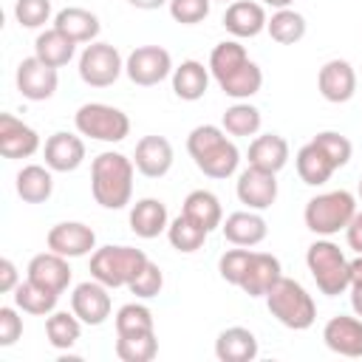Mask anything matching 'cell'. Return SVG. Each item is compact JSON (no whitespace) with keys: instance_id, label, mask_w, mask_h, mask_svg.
<instances>
[{"instance_id":"obj_1","label":"cell","mask_w":362,"mask_h":362,"mask_svg":"<svg viewBox=\"0 0 362 362\" xmlns=\"http://www.w3.org/2000/svg\"><path fill=\"white\" fill-rule=\"evenodd\" d=\"M136 164L124 153H99L90 164V195L105 209H124L133 198Z\"/></svg>"},{"instance_id":"obj_2","label":"cell","mask_w":362,"mask_h":362,"mask_svg":"<svg viewBox=\"0 0 362 362\" xmlns=\"http://www.w3.org/2000/svg\"><path fill=\"white\" fill-rule=\"evenodd\" d=\"M187 153L209 178H229L240 164V150L218 124H198L187 136Z\"/></svg>"},{"instance_id":"obj_3","label":"cell","mask_w":362,"mask_h":362,"mask_svg":"<svg viewBox=\"0 0 362 362\" xmlns=\"http://www.w3.org/2000/svg\"><path fill=\"white\" fill-rule=\"evenodd\" d=\"M266 305H269L272 317H274L280 325L291 328V331H305V328H311L314 320H317V305H314L311 294H308L297 280H291V277H280V280L269 288Z\"/></svg>"},{"instance_id":"obj_4","label":"cell","mask_w":362,"mask_h":362,"mask_svg":"<svg viewBox=\"0 0 362 362\" xmlns=\"http://www.w3.org/2000/svg\"><path fill=\"white\" fill-rule=\"evenodd\" d=\"M147 255L136 246H102L90 252V277L107 288H127L130 280L147 266Z\"/></svg>"},{"instance_id":"obj_5","label":"cell","mask_w":362,"mask_h":362,"mask_svg":"<svg viewBox=\"0 0 362 362\" xmlns=\"http://www.w3.org/2000/svg\"><path fill=\"white\" fill-rule=\"evenodd\" d=\"M305 266L317 283V288L325 294V297H339L351 288V274H348V260L342 255V249L322 238V240H314L305 252Z\"/></svg>"},{"instance_id":"obj_6","label":"cell","mask_w":362,"mask_h":362,"mask_svg":"<svg viewBox=\"0 0 362 362\" xmlns=\"http://www.w3.org/2000/svg\"><path fill=\"white\" fill-rule=\"evenodd\" d=\"M354 212H356V198L348 189H331V192L314 195L305 204L303 221L314 235L331 238L337 232H345V226L351 223Z\"/></svg>"},{"instance_id":"obj_7","label":"cell","mask_w":362,"mask_h":362,"mask_svg":"<svg viewBox=\"0 0 362 362\" xmlns=\"http://www.w3.org/2000/svg\"><path fill=\"white\" fill-rule=\"evenodd\" d=\"M74 124L79 130V136L96 139V141H124L130 133V119L124 110L105 105V102H85L76 113H74Z\"/></svg>"},{"instance_id":"obj_8","label":"cell","mask_w":362,"mask_h":362,"mask_svg":"<svg viewBox=\"0 0 362 362\" xmlns=\"http://www.w3.org/2000/svg\"><path fill=\"white\" fill-rule=\"evenodd\" d=\"M124 71L122 54L110 42H88L85 51L79 54V79L90 88H107L113 85Z\"/></svg>"},{"instance_id":"obj_9","label":"cell","mask_w":362,"mask_h":362,"mask_svg":"<svg viewBox=\"0 0 362 362\" xmlns=\"http://www.w3.org/2000/svg\"><path fill=\"white\" fill-rule=\"evenodd\" d=\"M124 74L133 85L153 88L167 76H173V57L161 45H139L124 59Z\"/></svg>"},{"instance_id":"obj_10","label":"cell","mask_w":362,"mask_h":362,"mask_svg":"<svg viewBox=\"0 0 362 362\" xmlns=\"http://www.w3.org/2000/svg\"><path fill=\"white\" fill-rule=\"evenodd\" d=\"M14 82H17V90H20L23 99H28V102H45V99H51L57 93L59 74H57V68L45 65L40 57H25L17 65Z\"/></svg>"},{"instance_id":"obj_11","label":"cell","mask_w":362,"mask_h":362,"mask_svg":"<svg viewBox=\"0 0 362 362\" xmlns=\"http://www.w3.org/2000/svg\"><path fill=\"white\" fill-rule=\"evenodd\" d=\"M235 192H238V201L243 206H249L255 212H263L277 201V173H269V170H260V167L249 164L238 175Z\"/></svg>"},{"instance_id":"obj_12","label":"cell","mask_w":362,"mask_h":362,"mask_svg":"<svg viewBox=\"0 0 362 362\" xmlns=\"http://www.w3.org/2000/svg\"><path fill=\"white\" fill-rule=\"evenodd\" d=\"M45 243L62 257H85L96 249V232L82 221H62L48 229Z\"/></svg>"},{"instance_id":"obj_13","label":"cell","mask_w":362,"mask_h":362,"mask_svg":"<svg viewBox=\"0 0 362 362\" xmlns=\"http://www.w3.org/2000/svg\"><path fill=\"white\" fill-rule=\"evenodd\" d=\"M110 294L107 286L99 280H85L71 291V311L85 322V325H102L110 317Z\"/></svg>"},{"instance_id":"obj_14","label":"cell","mask_w":362,"mask_h":362,"mask_svg":"<svg viewBox=\"0 0 362 362\" xmlns=\"http://www.w3.org/2000/svg\"><path fill=\"white\" fill-rule=\"evenodd\" d=\"M317 88L322 93L325 102H334V105H342L348 99H354L356 93V71L348 59H328L320 74H317Z\"/></svg>"},{"instance_id":"obj_15","label":"cell","mask_w":362,"mask_h":362,"mask_svg":"<svg viewBox=\"0 0 362 362\" xmlns=\"http://www.w3.org/2000/svg\"><path fill=\"white\" fill-rule=\"evenodd\" d=\"M40 150V133L11 113H0V156L3 158H28Z\"/></svg>"},{"instance_id":"obj_16","label":"cell","mask_w":362,"mask_h":362,"mask_svg":"<svg viewBox=\"0 0 362 362\" xmlns=\"http://www.w3.org/2000/svg\"><path fill=\"white\" fill-rule=\"evenodd\" d=\"M42 156H45V167H51L54 173H74L85 161V141L76 133L57 130L45 139Z\"/></svg>"},{"instance_id":"obj_17","label":"cell","mask_w":362,"mask_h":362,"mask_svg":"<svg viewBox=\"0 0 362 362\" xmlns=\"http://www.w3.org/2000/svg\"><path fill=\"white\" fill-rule=\"evenodd\" d=\"M322 339L334 354L359 359L362 356V317H356V314L354 317H348V314L331 317L322 328Z\"/></svg>"},{"instance_id":"obj_18","label":"cell","mask_w":362,"mask_h":362,"mask_svg":"<svg viewBox=\"0 0 362 362\" xmlns=\"http://www.w3.org/2000/svg\"><path fill=\"white\" fill-rule=\"evenodd\" d=\"M133 164L144 178H161L173 167V144L164 136H141L136 141Z\"/></svg>"},{"instance_id":"obj_19","label":"cell","mask_w":362,"mask_h":362,"mask_svg":"<svg viewBox=\"0 0 362 362\" xmlns=\"http://www.w3.org/2000/svg\"><path fill=\"white\" fill-rule=\"evenodd\" d=\"M28 280L40 283L42 288L54 291V294H62L71 283V266H68V257L57 255V252H40L28 260Z\"/></svg>"},{"instance_id":"obj_20","label":"cell","mask_w":362,"mask_h":362,"mask_svg":"<svg viewBox=\"0 0 362 362\" xmlns=\"http://www.w3.org/2000/svg\"><path fill=\"white\" fill-rule=\"evenodd\" d=\"M266 23H269L266 8L252 0H235L223 11V28L238 40L257 37L260 31H266Z\"/></svg>"},{"instance_id":"obj_21","label":"cell","mask_w":362,"mask_h":362,"mask_svg":"<svg viewBox=\"0 0 362 362\" xmlns=\"http://www.w3.org/2000/svg\"><path fill=\"white\" fill-rule=\"evenodd\" d=\"M221 232L232 246H257L260 240H266L269 223H266V218L260 212L240 209V212L226 215V221L221 223Z\"/></svg>"},{"instance_id":"obj_22","label":"cell","mask_w":362,"mask_h":362,"mask_svg":"<svg viewBox=\"0 0 362 362\" xmlns=\"http://www.w3.org/2000/svg\"><path fill=\"white\" fill-rule=\"evenodd\" d=\"M283 277L280 260L269 252H252V260L246 266V274L238 288H243L249 297H266L269 288Z\"/></svg>"},{"instance_id":"obj_23","label":"cell","mask_w":362,"mask_h":362,"mask_svg":"<svg viewBox=\"0 0 362 362\" xmlns=\"http://www.w3.org/2000/svg\"><path fill=\"white\" fill-rule=\"evenodd\" d=\"M167 226H170V215H167L164 201H158V198H141V201H136L130 206V229H133L136 238L153 240L161 232H167Z\"/></svg>"},{"instance_id":"obj_24","label":"cell","mask_w":362,"mask_h":362,"mask_svg":"<svg viewBox=\"0 0 362 362\" xmlns=\"http://www.w3.org/2000/svg\"><path fill=\"white\" fill-rule=\"evenodd\" d=\"M246 161L252 167L269 170V173H280L288 164V141L280 133H263L255 136L246 153Z\"/></svg>"},{"instance_id":"obj_25","label":"cell","mask_w":362,"mask_h":362,"mask_svg":"<svg viewBox=\"0 0 362 362\" xmlns=\"http://www.w3.org/2000/svg\"><path fill=\"white\" fill-rule=\"evenodd\" d=\"M257 351V337L243 325L223 328L215 339V356L221 362H252Z\"/></svg>"},{"instance_id":"obj_26","label":"cell","mask_w":362,"mask_h":362,"mask_svg":"<svg viewBox=\"0 0 362 362\" xmlns=\"http://www.w3.org/2000/svg\"><path fill=\"white\" fill-rule=\"evenodd\" d=\"M54 28H59L65 37H71L74 42H93L99 37V17L88 8L79 6H68L62 11H57L54 17Z\"/></svg>"},{"instance_id":"obj_27","label":"cell","mask_w":362,"mask_h":362,"mask_svg":"<svg viewBox=\"0 0 362 362\" xmlns=\"http://www.w3.org/2000/svg\"><path fill=\"white\" fill-rule=\"evenodd\" d=\"M209 88V68L198 59H184L173 68V93L184 102H198Z\"/></svg>"},{"instance_id":"obj_28","label":"cell","mask_w":362,"mask_h":362,"mask_svg":"<svg viewBox=\"0 0 362 362\" xmlns=\"http://www.w3.org/2000/svg\"><path fill=\"white\" fill-rule=\"evenodd\" d=\"M54 170L51 167H42V164H25L20 173H17V195L25 201V204H45L54 192Z\"/></svg>"},{"instance_id":"obj_29","label":"cell","mask_w":362,"mask_h":362,"mask_svg":"<svg viewBox=\"0 0 362 362\" xmlns=\"http://www.w3.org/2000/svg\"><path fill=\"white\" fill-rule=\"evenodd\" d=\"M76 54V42L71 37H65L59 28H48V31H40L37 40H34V57H40L45 65L51 68H62L74 59Z\"/></svg>"},{"instance_id":"obj_30","label":"cell","mask_w":362,"mask_h":362,"mask_svg":"<svg viewBox=\"0 0 362 362\" xmlns=\"http://www.w3.org/2000/svg\"><path fill=\"white\" fill-rule=\"evenodd\" d=\"M294 164H297L300 181L308 184V187H322V184L334 175V170H337V167L331 164V158H328L314 141H308V144H303V147L297 150Z\"/></svg>"},{"instance_id":"obj_31","label":"cell","mask_w":362,"mask_h":362,"mask_svg":"<svg viewBox=\"0 0 362 362\" xmlns=\"http://www.w3.org/2000/svg\"><path fill=\"white\" fill-rule=\"evenodd\" d=\"M181 212H184L187 218H192L195 223H201L206 232H212V229H218V226L223 223V206H221L218 195L209 192V189H192V192L184 198Z\"/></svg>"},{"instance_id":"obj_32","label":"cell","mask_w":362,"mask_h":362,"mask_svg":"<svg viewBox=\"0 0 362 362\" xmlns=\"http://www.w3.org/2000/svg\"><path fill=\"white\" fill-rule=\"evenodd\" d=\"M14 297V305L25 314H34V317H48L51 311H57V303H59V294L42 288L40 283L34 280H20V286L11 291Z\"/></svg>"},{"instance_id":"obj_33","label":"cell","mask_w":362,"mask_h":362,"mask_svg":"<svg viewBox=\"0 0 362 362\" xmlns=\"http://www.w3.org/2000/svg\"><path fill=\"white\" fill-rule=\"evenodd\" d=\"M82 320L71 311H51L48 317H45V337H48V342L57 348V351H68V348H74L76 342H79V337H82Z\"/></svg>"},{"instance_id":"obj_34","label":"cell","mask_w":362,"mask_h":362,"mask_svg":"<svg viewBox=\"0 0 362 362\" xmlns=\"http://www.w3.org/2000/svg\"><path fill=\"white\" fill-rule=\"evenodd\" d=\"M260 85H263V71H260V65L252 62V59L218 82V88H221L226 96H232L235 102H243V99L255 96V93L260 90Z\"/></svg>"},{"instance_id":"obj_35","label":"cell","mask_w":362,"mask_h":362,"mask_svg":"<svg viewBox=\"0 0 362 362\" xmlns=\"http://www.w3.org/2000/svg\"><path fill=\"white\" fill-rule=\"evenodd\" d=\"M305 28H308L305 17H303L300 11H294V8H277V11L269 17V23H266L269 37H272L274 42H280V45H294V42H300V40L305 37Z\"/></svg>"},{"instance_id":"obj_36","label":"cell","mask_w":362,"mask_h":362,"mask_svg":"<svg viewBox=\"0 0 362 362\" xmlns=\"http://www.w3.org/2000/svg\"><path fill=\"white\" fill-rule=\"evenodd\" d=\"M206 229L201 226V223H195L192 218H187L184 212L175 218V221H170V226H167V240H170V246L175 249V252H181V255H192V252H198L204 243H206Z\"/></svg>"},{"instance_id":"obj_37","label":"cell","mask_w":362,"mask_h":362,"mask_svg":"<svg viewBox=\"0 0 362 362\" xmlns=\"http://www.w3.org/2000/svg\"><path fill=\"white\" fill-rule=\"evenodd\" d=\"M246 62H249L246 48H243L238 40H223V42H218V45L212 48V54H209V74H212L215 82H221L223 76H229L232 71H238V68L246 65Z\"/></svg>"},{"instance_id":"obj_38","label":"cell","mask_w":362,"mask_h":362,"mask_svg":"<svg viewBox=\"0 0 362 362\" xmlns=\"http://www.w3.org/2000/svg\"><path fill=\"white\" fill-rule=\"evenodd\" d=\"M260 122H263L260 110L243 99V102H235V105H229V107L223 110L221 127H223L229 136H257Z\"/></svg>"},{"instance_id":"obj_39","label":"cell","mask_w":362,"mask_h":362,"mask_svg":"<svg viewBox=\"0 0 362 362\" xmlns=\"http://www.w3.org/2000/svg\"><path fill=\"white\" fill-rule=\"evenodd\" d=\"M156 354H158L156 331L116 337V356L122 362H150V359H156Z\"/></svg>"},{"instance_id":"obj_40","label":"cell","mask_w":362,"mask_h":362,"mask_svg":"<svg viewBox=\"0 0 362 362\" xmlns=\"http://www.w3.org/2000/svg\"><path fill=\"white\" fill-rule=\"evenodd\" d=\"M113 322H116V337L156 331L153 311H150L144 303H124V305L116 311V320H113Z\"/></svg>"},{"instance_id":"obj_41","label":"cell","mask_w":362,"mask_h":362,"mask_svg":"<svg viewBox=\"0 0 362 362\" xmlns=\"http://www.w3.org/2000/svg\"><path fill=\"white\" fill-rule=\"evenodd\" d=\"M328 158H331V164L339 170V167H345L348 161H351V153H354V144L342 136V133H337V130H322V133H317L314 139H311Z\"/></svg>"},{"instance_id":"obj_42","label":"cell","mask_w":362,"mask_h":362,"mask_svg":"<svg viewBox=\"0 0 362 362\" xmlns=\"http://www.w3.org/2000/svg\"><path fill=\"white\" fill-rule=\"evenodd\" d=\"M252 260V249L249 246H240V249H226L221 257H218V274L232 283V286H240L243 274H246V266Z\"/></svg>"},{"instance_id":"obj_43","label":"cell","mask_w":362,"mask_h":362,"mask_svg":"<svg viewBox=\"0 0 362 362\" xmlns=\"http://www.w3.org/2000/svg\"><path fill=\"white\" fill-rule=\"evenodd\" d=\"M130 294H136L139 300H150V297H158L161 288H164V272L158 269V263L147 260V266L130 280Z\"/></svg>"},{"instance_id":"obj_44","label":"cell","mask_w":362,"mask_h":362,"mask_svg":"<svg viewBox=\"0 0 362 362\" xmlns=\"http://www.w3.org/2000/svg\"><path fill=\"white\" fill-rule=\"evenodd\" d=\"M14 20L23 28H40L51 20V0H17Z\"/></svg>"},{"instance_id":"obj_45","label":"cell","mask_w":362,"mask_h":362,"mask_svg":"<svg viewBox=\"0 0 362 362\" xmlns=\"http://www.w3.org/2000/svg\"><path fill=\"white\" fill-rule=\"evenodd\" d=\"M209 6L212 0H170L167 8H170V17L181 25H195V23H204L209 17Z\"/></svg>"},{"instance_id":"obj_46","label":"cell","mask_w":362,"mask_h":362,"mask_svg":"<svg viewBox=\"0 0 362 362\" xmlns=\"http://www.w3.org/2000/svg\"><path fill=\"white\" fill-rule=\"evenodd\" d=\"M23 337V317L17 314V308L3 305L0 308V345L8 348Z\"/></svg>"},{"instance_id":"obj_47","label":"cell","mask_w":362,"mask_h":362,"mask_svg":"<svg viewBox=\"0 0 362 362\" xmlns=\"http://www.w3.org/2000/svg\"><path fill=\"white\" fill-rule=\"evenodd\" d=\"M17 286H20L17 266H14L8 257H3V260H0V291H3V294H11Z\"/></svg>"},{"instance_id":"obj_48","label":"cell","mask_w":362,"mask_h":362,"mask_svg":"<svg viewBox=\"0 0 362 362\" xmlns=\"http://www.w3.org/2000/svg\"><path fill=\"white\" fill-rule=\"evenodd\" d=\"M345 240H348V246H351L356 255H362V212H359V209L354 212L351 223L345 226Z\"/></svg>"},{"instance_id":"obj_49","label":"cell","mask_w":362,"mask_h":362,"mask_svg":"<svg viewBox=\"0 0 362 362\" xmlns=\"http://www.w3.org/2000/svg\"><path fill=\"white\" fill-rule=\"evenodd\" d=\"M348 274H351V286H362V255L348 260Z\"/></svg>"},{"instance_id":"obj_50","label":"cell","mask_w":362,"mask_h":362,"mask_svg":"<svg viewBox=\"0 0 362 362\" xmlns=\"http://www.w3.org/2000/svg\"><path fill=\"white\" fill-rule=\"evenodd\" d=\"M133 8H141V11H153V8H161V6H167L170 0H127Z\"/></svg>"},{"instance_id":"obj_51","label":"cell","mask_w":362,"mask_h":362,"mask_svg":"<svg viewBox=\"0 0 362 362\" xmlns=\"http://www.w3.org/2000/svg\"><path fill=\"white\" fill-rule=\"evenodd\" d=\"M351 308L356 317H362V286H351Z\"/></svg>"},{"instance_id":"obj_52","label":"cell","mask_w":362,"mask_h":362,"mask_svg":"<svg viewBox=\"0 0 362 362\" xmlns=\"http://www.w3.org/2000/svg\"><path fill=\"white\" fill-rule=\"evenodd\" d=\"M291 3H294V0H263V6H272L274 11H277V8H291Z\"/></svg>"},{"instance_id":"obj_53","label":"cell","mask_w":362,"mask_h":362,"mask_svg":"<svg viewBox=\"0 0 362 362\" xmlns=\"http://www.w3.org/2000/svg\"><path fill=\"white\" fill-rule=\"evenodd\" d=\"M359 201H362V178H359Z\"/></svg>"},{"instance_id":"obj_54","label":"cell","mask_w":362,"mask_h":362,"mask_svg":"<svg viewBox=\"0 0 362 362\" xmlns=\"http://www.w3.org/2000/svg\"><path fill=\"white\" fill-rule=\"evenodd\" d=\"M221 3H235V0H221Z\"/></svg>"}]
</instances>
